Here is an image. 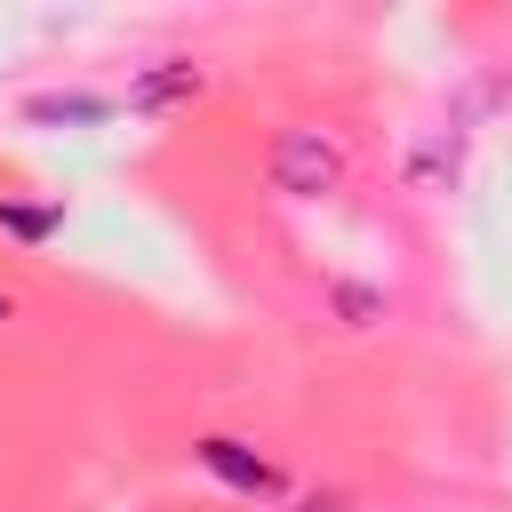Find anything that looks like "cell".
Wrapping results in <instances>:
<instances>
[{"mask_svg":"<svg viewBox=\"0 0 512 512\" xmlns=\"http://www.w3.org/2000/svg\"><path fill=\"white\" fill-rule=\"evenodd\" d=\"M344 176H352L344 136H328V128H312V120L280 128L272 152H264V184H272L280 200H328V192H344Z\"/></svg>","mask_w":512,"mask_h":512,"instance_id":"6da1fadb","label":"cell"},{"mask_svg":"<svg viewBox=\"0 0 512 512\" xmlns=\"http://www.w3.org/2000/svg\"><path fill=\"white\" fill-rule=\"evenodd\" d=\"M192 464H200L224 496H240V504H256V512H280V504L296 496L288 464H280L272 448L240 440V432H200V440H192Z\"/></svg>","mask_w":512,"mask_h":512,"instance_id":"7a4b0ae2","label":"cell"},{"mask_svg":"<svg viewBox=\"0 0 512 512\" xmlns=\"http://www.w3.org/2000/svg\"><path fill=\"white\" fill-rule=\"evenodd\" d=\"M200 88H208V72H200L192 56H152V64L120 88V112H136V120H168V112H184Z\"/></svg>","mask_w":512,"mask_h":512,"instance_id":"3957f363","label":"cell"},{"mask_svg":"<svg viewBox=\"0 0 512 512\" xmlns=\"http://www.w3.org/2000/svg\"><path fill=\"white\" fill-rule=\"evenodd\" d=\"M120 112V96H96V88H48L24 104V120H64V128H104Z\"/></svg>","mask_w":512,"mask_h":512,"instance_id":"277c9868","label":"cell"},{"mask_svg":"<svg viewBox=\"0 0 512 512\" xmlns=\"http://www.w3.org/2000/svg\"><path fill=\"white\" fill-rule=\"evenodd\" d=\"M328 312H336V328H376L392 312V296L384 288H360V280H328Z\"/></svg>","mask_w":512,"mask_h":512,"instance_id":"5b68a950","label":"cell"},{"mask_svg":"<svg viewBox=\"0 0 512 512\" xmlns=\"http://www.w3.org/2000/svg\"><path fill=\"white\" fill-rule=\"evenodd\" d=\"M64 232V208H24V200H0V240L16 248H48Z\"/></svg>","mask_w":512,"mask_h":512,"instance_id":"8992f818","label":"cell"},{"mask_svg":"<svg viewBox=\"0 0 512 512\" xmlns=\"http://www.w3.org/2000/svg\"><path fill=\"white\" fill-rule=\"evenodd\" d=\"M280 512H352V488H312V496H288Z\"/></svg>","mask_w":512,"mask_h":512,"instance_id":"52a82bcc","label":"cell"},{"mask_svg":"<svg viewBox=\"0 0 512 512\" xmlns=\"http://www.w3.org/2000/svg\"><path fill=\"white\" fill-rule=\"evenodd\" d=\"M16 312H24V296H16V288H8V280H0V328H8V320H16Z\"/></svg>","mask_w":512,"mask_h":512,"instance_id":"ba28073f","label":"cell"}]
</instances>
